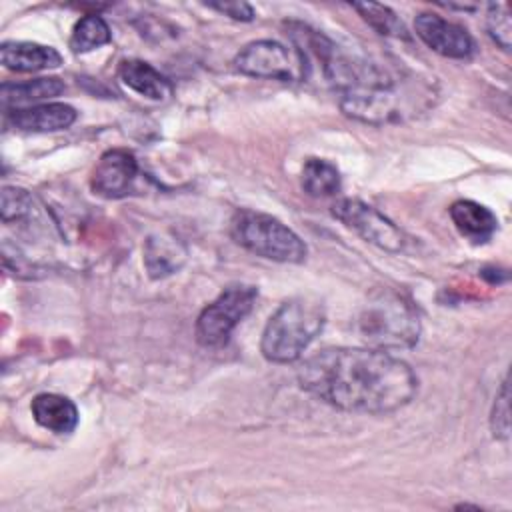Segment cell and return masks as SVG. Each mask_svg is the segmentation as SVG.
Returning <instances> with one entry per match:
<instances>
[{
    "label": "cell",
    "mask_w": 512,
    "mask_h": 512,
    "mask_svg": "<svg viewBox=\"0 0 512 512\" xmlns=\"http://www.w3.org/2000/svg\"><path fill=\"white\" fill-rule=\"evenodd\" d=\"M36 212L34 198L24 190L16 186H4L2 188V220L8 222H18V220H28Z\"/></svg>",
    "instance_id": "cell-22"
},
{
    "label": "cell",
    "mask_w": 512,
    "mask_h": 512,
    "mask_svg": "<svg viewBox=\"0 0 512 512\" xmlns=\"http://www.w3.org/2000/svg\"><path fill=\"white\" fill-rule=\"evenodd\" d=\"M490 430L492 436L498 440H508L510 438V394H508V380L504 378L494 404H492V412H490Z\"/></svg>",
    "instance_id": "cell-23"
},
{
    "label": "cell",
    "mask_w": 512,
    "mask_h": 512,
    "mask_svg": "<svg viewBox=\"0 0 512 512\" xmlns=\"http://www.w3.org/2000/svg\"><path fill=\"white\" fill-rule=\"evenodd\" d=\"M258 298V288L232 284L224 288L196 320V340L206 348H220L230 340L232 330L250 314Z\"/></svg>",
    "instance_id": "cell-6"
},
{
    "label": "cell",
    "mask_w": 512,
    "mask_h": 512,
    "mask_svg": "<svg viewBox=\"0 0 512 512\" xmlns=\"http://www.w3.org/2000/svg\"><path fill=\"white\" fill-rule=\"evenodd\" d=\"M486 30H488L490 38L504 52L510 50V46H512V18H510V6L506 2L488 4Z\"/></svg>",
    "instance_id": "cell-21"
},
{
    "label": "cell",
    "mask_w": 512,
    "mask_h": 512,
    "mask_svg": "<svg viewBox=\"0 0 512 512\" xmlns=\"http://www.w3.org/2000/svg\"><path fill=\"white\" fill-rule=\"evenodd\" d=\"M118 78L136 94L150 100H166L172 96V84L152 64L144 60H122L118 66Z\"/></svg>",
    "instance_id": "cell-14"
},
{
    "label": "cell",
    "mask_w": 512,
    "mask_h": 512,
    "mask_svg": "<svg viewBox=\"0 0 512 512\" xmlns=\"http://www.w3.org/2000/svg\"><path fill=\"white\" fill-rule=\"evenodd\" d=\"M324 322L326 312L318 300L296 296L282 302L264 326L260 340L262 356L276 364L298 360L322 332Z\"/></svg>",
    "instance_id": "cell-2"
},
{
    "label": "cell",
    "mask_w": 512,
    "mask_h": 512,
    "mask_svg": "<svg viewBox=\"0 0 512 512\" xmlns=\"http://www.w3.org/2000/svg\"><path fill=\"white\" fill-rule=\"evenodd\" d=\"M240 74L266 80L296 82L304 80L308 66L296 48H288L276 40H254L246 44L234 58Z\"/></svg>",
    "instance_id": "cell-7"
},
{
    "label": "cell",
    "mask_w": 512,
    "mask_h": 512,
    "mask_svg": "<svg viewBox=\"0 0 512 512\" xmlns=\"http://www.w3.org/2000/svg\"><path fill=\"white\" fill-rule=\"evenodd\" d=\"M360 338L378 350L412 348L420 338L416 306L390 288L376 290L358 316Z\"/></svg>",
    "instance_id": "cell-3"
},
{
    "label": "cell",
    "mask_w": 512,
    "mask_h": 512,
    "mask_svg": "<svg viewBox=\"0 0 512 512\" xmlns=\"http://www.w3.org/2000/svg\"><path fill=\"white\" fill-rule=\"evenodd\" d=\"M76 110L64 102H46L8 112L12 126L24 132H58L66 130L76 120Z\"/></svg>",
    "instance_id": "cell-11"
},
{
    "label": "cell",
    "mask_w": 512,
    "mask_h": 512,
    "mask_svg": "<svg viewBox=\"0 0 512 512\" xmlns=\"http://www.w3.org/2000/svg\"><path fill=\"white\" fill-rule=\"evenodd\" d=\"M352 8L382 36H394V38H406V28L402 20L384 4L374 2H358L352 4Z\"/></svg>",
    "instance_id": "cell-20"
},
{
    "label": "cell",
    "mask_w": 512,
    "mask_h": 512,
    "mask_svg": "<svg viewBox=\"0 0 512 512\" xmlns=\"http://www.w3.org/2000/svg\"><path fill=\"white\" fill-rule=\"evenodd\" d=\"M230 234L248 252L274 262L300 264L308 252L294 230L278 218L254 210H238L230 220Z\"/></svg>",
    "instance_id": "cell-4"
},
{
    "label": "cell",
    "mask_w": 512,
    "mask_h": 512,
    "mask_svg": "<svg viewBox=\"0 0 512 512\" xmlns=\"http://www.w3.org/2000/svg\"><path fill=\"white\" fill-rule=\"evenodd\" d=\"M4 68L12 72H38L58 68L62 56L56 48L38 42H4L0 48Z\"/></svg>",
    "instance_id": "cell-12"
},
{
    "label": "cell",
    "mask_w": 512,
    "mask_h": 512,
    "mask_svg": "<svg viewBox=\"0 0 512 512\" xmlns=\"http://www.w3.org/2000/svg\"><path fill=\"white\" fill-rule=\"evenodd\" d=\"M136 176L138 162L134 154L124 148H112L106 150L96 162L90 176V186L94 194L108 200H116L132 192Z\"/></svg>",
    "instance_id": "cell-10"
},
{
    "label": "cell",
    "mask_w": 512,
    "mask_h": 512,
    "mask_svg": "<svg viewBox=\"0 0 512 512\" xmlns=\"http://www.w3.org/2000/svg\"><path fill=\"white\" fill-rule=\"evenodd\" d=\"M450 218L458 232L476 244L490 240L498 228V220L492 210L474 200H456L450 206Z\"/></svg>",
    "instance_id": "cell-16"
},
{
    "label": "cell",
    "mask_w": 512,
    "mask_h": 512,
    "mask_svg": "<svg viewBox=\"0 0 512 512\" xmlns=\"http://www.w3.org/2000/svg\"><path fill=\"white\" fill-rule=\"evenodd\" d=\"M300 184L308 196L326 198L340 192L342 178L332 162L324 158H308L302 166Z\"/></svg>",
    "instance_id": "cell-18"
},
{
    "label": "cell",
    "mask_w": 512,
    "mask_h": 512,
    "mask_svg": "<svg viewBox=\"0 0 512 512\" xmlns=\"http://www.w3.org/2000/svg\"><path fill=\"white\" fill-rule=\"evenodd\" d=\"M400 84L402 80H394L380 70L366 84L342 92L340 108L346 116L368 124L398 122L406 114L416 112V102L412 100L414 88H402Z\"/></svg>",
    "instance_id": "cell-5"
},
{
    "label": "cell",
    "mask_w": 512,
    "mask_h": 512,
    "mask_svg": "<svg viewBox=\"0 0 512 512\" xmlns=\"http://www.w3.org/2000/svg\"><path fill=\"white\" fill-rule=\"evenodd\" d=\"M414 32L430 50L444 58L466 60L474 54V40L466 28L434 12L418 14L414 18Z\"/></svg>",
    "instance_id": "cell-9"
},
{
    "label": "cell",
    "mask_w": 512,
    "mask_h": 512,
    "mask_svg": "<svg viewBox=\"0 0 512 512\" xmlns=\"http://www.w3.org/2000/svg\"><path fill=\"white\" fill-rule=\"evenodd\" d=\"M186 260L184 244L166 234H154L144 244V266L150 278H166L182 268Z\"/></svg>",
    "instance_id": "cell-15"
},
{
    "label": "cell",
    "mask_w": 512,
    "mask_h": 512,
    "mask_svg": "<svg viewBox=\"0 0 512 512\" xmlns=\"http://www.w3.org/2000/svg\"><path fill=\"white\" fill-rule=\"evenodd\" d=\"M206 6L212 10H218L234 20H240V22L254 20V8L248 2H212Z\"/></svg>",
    "instance_id": "cell-24"
},
{
    "label": "cell",
    "mask_w": 512,
    "mask_h": 512,
    "mask_svg": "<svg viewBox=\"0 0 512 512\" xmlns=\"http://www.w3.org/2000/svg\"><path fill=\"white\" fill-rule=\"evenodd\" d=\"M30 410L34 420L54 434H70L78 426V410L66 396L52 392L38 394L34 396Z\"/></svg>",
    "instance_id": "cell-13"
},
{
    "label": "cell",
    "mask_w": 512,
    "mask_h": 512,
    "mask_svg": "<svg viewBox=\"0 0 512 512\" xmlns=\"http://www.w3.org/2000/svg\"><path fill=\"white\" fill-rule=\"evenodd\" d=\"M332 214L360 238L386 252H402L406 246L404 232L376 208L358 198L336 200L332 204Z\"/></svg>",
    "instance_id": "cell-8"
},
{
    "label": "cell",
    "mask_w": 512,
    "mask_h": 512,
    "mask_svg": "<svg viewBox=\"0 0 512 512\" xmlns=\"http://www.w3.org/2000/svg\"><path fill=\"white\" fill-rule=\"evenodd\" d=\"M66 90V84L60 78H34L26 82H4L0 90V100L4 110L26 108L40 100H50L60 96Z\"/></svg>",
    "instance_id": "cell-17"
},
{
    "label": "cell",
    "mask_w": 512,
    "mask_h": 512,
    "mask_svg": "<svg viewBox=\"0 0 512 512\" xmlns=\"http://www.w3.org/2000/svg\"><path fill=\"white\" fill-rule=\"evenodd\" d=\"M110 38L112 34L106 20L98 14H86L74 24V30L70 36V48L74 54H86L108 44Z\"/></svg>",
    "instance_id": "cell-19"
},
{
    "label": "cell",
    "mask_w": 512,
    "mask_h": 512,
    "mask_svg": "<svg viewBox=\"0 0 512 512\" xmlns=\"http://www.w3.org/2000/svg\"><path fill=\"white\" fill-rule=\"evenodd\" d=\"M300 386L326 404L362 414H386L418 392L412 368L378 348H324L298 368Z\"/></svg>",
    "instance_id": "cell-1"
}]
</instances>
